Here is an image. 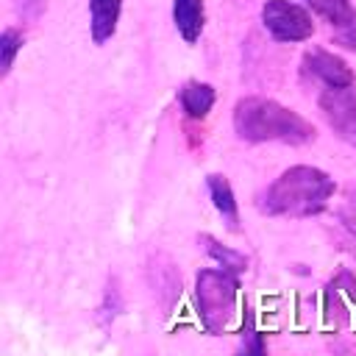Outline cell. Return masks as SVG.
I'll return each instance as SVG.
<instances>
[{
	"instance_id": "obj_1",
	"label": "cell",
	"mask_w": 356,
	"mask_h": 356,
	"mask_svg": "<svg viewBox=\"0 0 356 356\" xmlns=\"http://www.w3.org/2000/svg\"><path fill=\"white\" fill-rule=\"evenodd\" d=\"M334 189H337L334 178L320 167L295 164L284 170L259 195V211L270 217H292V220L312 217L328 206Z\"/></svg>"
},
{
	"instance_id": "obj_2",
	"label": "cell",
	"mask_w": 356,
	"mask_h": 356,
	"mask_svg": "<svg viewBox=\"0 0 356 356\" xmlns=\"http://www.w3.org/2000/svg\"><path fill=\"white\" fill-rule=\"evenodd\" d=\"M234 131L245 142H284L309 145L314 142V125L298 111L270 97H242L234 106Z\"/></svg>"
},
{
	"instance_id": "obj_3",
	"label": "cell",
	"mask_w": 356,
	"mask_h": 356,
	"mask_svg": "<svg viewBox=\"0 0 356 356\" xmlns=\"http://www.w3.org/2000/svg\"><path fill=\"white\" fill-rule=\"evenodd\" d=\"M236 289H239L236 275L222 270V267L197 273V278H195V303H197V317H200L206 331L220 334L231 323L234 306H236Z\"/></svg>"
},
{
	"instance_id": "obj_4",
	"label": "cell",
	"mask_w": 356,
	"mask_h": 356,
	"mask_svg": "<svg viewBox=\"0 0 356 356\" xmlns=\"http://www.w3.org/2000/svg\"><path fill=\"white\" fill-rule=\"evenodd\" d=\"M261 22L275 42H306L314 33V17L295 0H267L261 6Z\"/></svg>"
},
{
	"instance_id": "obj_5",
	"label": "cell",
	"mask_w": 356,
	"mask_h": 356,
	"mask_svg": "<svg viewBox=\"0 0 356 356\" xmlns=\"http://www.w3.org/2000/svg\"><path fill=\"white\" fill-rule=\"evenodd\" d=\"M317 103L331 131L356 147V89H323L317 95Z\"/></svg>"
},
{
	"instance_id": "obj_6",
	"label": "cell",
	"mask_w": 356,
	"mask_h": 356,
	"mask_svg": "<svg viewBox=\"0 0 356 356\" xmlns=\"http://www.w3.org/2000/svg\"><path fill=\"white\" fill-rule=\"evenodd\" d=\"M303 72L312 75L323 89H348L356 83L348 61L325 47H312L303 53Z\"/></svg>"
},
{
	"instance_id": "obj_7",
	"label": "cell",
	"mask_w": 356,
	"mask_h": 356,
	"mask_svg": "<svg viewBox=\"0 0 356 356\" xmlns=\"http://www.w3.org/2000/svg\"><path fill=\"white\" fill-rule=\"evenodd\" d=\"M122 0H89V33L95 44H106L117 33Z\"/></svg>"
},
{
	"instance_id": "obj_8",
	"label": "cell",
	"mask_w": 356,
	"mask_h": 356,
	"mask_svg": "<svg viewBox=\"0 0 356 356\" xmlns=\"http://www.w3.org/2000/svg\"><path fill=\"white\" fill-rule=\"evenodd\" d=\"M172 22L186 44H195L206 25L203 0H172Z\"/></svg>"
},
{
	"instance_id": "obj_9",
	"label": "cell",
	"mask_w": 356,
	"mask_h": 356,
	"mask_svg": "<svg viewBox=\"0 0 356 356\" xmlns=\"http://www.w3.org/2000/svg\"><path fill=\"white\" fill-rule=\"evenodd\" d=\"M217 100V92L211 83H200V81H186L181 89H178V103L184 108V114L189 120H203L211 106Z\"/></svg>"
},
{
	"instance_id": "obj_10",
	"label": "cell",
	"mask_w": 356,
	"mask_h": 356,
	"mask_svg": "<svg viewBox=\"0 0 356 356\" xmlns=\"http://www.w3.org/2000/svg\"><path fill=\"white\" fill-rule=\"evenodd\" d=\"M206 186H209V195H211V203L214 209L220 211V217L225 220V225L231 231H239V211H236V200H234V189L228 184L225 175L220 172H211L206 178Z\"/></svg>"
},
{
	"instance_id": "obj_11",
	"label": "cell",
	"mask_w": 356,
	"mask_h": 356,
	"mask_svg": "<svg viewBox=\"0 0 356 356\" xmlns=\"http://www.w3.org/2000/svg\"><path fill=\"white\" fill-rule=\"evenodd\" d=\"M306 6H309L317 17H323V19L331 25V31L339 28V25H345V22L356 14V8L350 6V0H306Z\"/></svg>"
},
{
	"instance_id": "obj_12",
	"label": "cell",
	"mask_w": 356,
	"mask_h": 356,
	"mask_svg": "<svg viewBox=\"0 0 356 356\" xmlns=\"http://www.w3.org/2000/svg\"><path fill=\"white\" fill-rule=\"evenodd\" d=\"M203 242H206L209 256H211L222 270H228V273H234V275H239V273H245V270H248V259H245L242 253H236V250H231V248L220 245V242H217V239H211V236H203Z\"/></svg>"
},
{
	"instance_id": "obj_13",
	"label": "cell",
	"mask_w": 356,
	"mask_h": 356,
	"mask_svg": "<svg viewBox=\"0 0 356 356\" xmlns=\"http://www.w3.org/2000/svg\"><path fill=\"white\" fill-rule=\"evenodd\" d=\"M22 47V33L17 28H6L0 33V75H8V70L14 67V56Z\"/></svg>"
},
{
	"instance_id": "obj_14",
	"label": "cell",
	"mask_w": 356,
	"mask_h": 356,
	"mask_svg": "<svg viewBox=\"0 0 356 356\" xmlns=\"http://www.w3.org/2000/svg\"><path fill=\"white\" fill-rule=\"evenodd\" d=\"M236 356H267L264 337L253 328V320H250V317H248V328L242 331V345H239Z\"/></svg>"
},
{
	"instance_id": "obj_15",
	"label": "cell",
	"mask_w": 356,
	"mask_h": 356,
	"mask_svg": "<svg viewBox=\"0 0 356 356\" xmlns=\"http://www.w3.org/2000/svg\"><path fill=\"white\" fill-rule=\"evenodd\" d=\"M337 214H339V222L345 225V231L356 236V186L348 189V195H345V200H342Z\"/></svg>"
},
{
	"instance_id": "obj_16",
	"label": "cell",
	"mask_w": 356,
	"mask_h": 356,
	"mask_svg": "<svg viewBox=\"0 0 356 356\" xmlns=\"http://www.w3.org/2000/svg\"><path fill=\"white\" fill-rule=\"evenodd\" d=\"M44 6H47V0H14V8L19 14V19H25V22H36L44 14Z\"/></svg>"
},
{
	"instance_id": "obj_17",
	"label": "cell",
	"mask_w": 356,
	"mask_h": 356,
	"mask_svg": "<svg viewBox=\"0 0 356 356\" xmlns=\"http://www.w3.org/2000/svg\"><path fill=\"white\" fill-rule=\"evenodd\" d=\"M334 42H337L339 47H345V50H356V14H353L345 25L334 28Z\"/></svg>"
},
{
	"instance_id": "obj_18",
	"label": "cell",
	"mask_w": 356,
	"mask_h": 356,
	"mask_svg": "<svg viewBox=\"0 0 356 356\" xmlns=\"http://www.w3.org/2000/svg\"><path fill=\"white\" fill-rule=\"evenodd\" d=\"M120 289H117V284H111L108 286V292H106V303L100 306V323L103 325H108V317L114 320L117 317V312H120Z\"/></svg>"
}]
</instances>
